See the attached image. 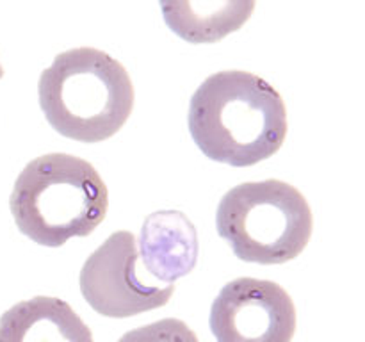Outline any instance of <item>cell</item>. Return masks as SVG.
I'll list each match as a JSON object with an SVG mask.
<instances>
[{"label":"cell","mask_w":365,"mask_h":342,"mask_svg":"<svg viewBox=\"0 0 365 342\" xmlns=\"http://www.w3.org/2000/svg\"><path fill=\"white\" fill-rule=\"evenodd\" d=\"M216 227L242 262L273 266L302 255L312 237L314 216L299 189L269 178L245 182L223 195Z\"/></svg>","instance_id":"obj_4"},{"label":"cell","mask_w":365,"mask_h":342,"mask_svg":"<svg viewBox=\"0 0 365 342\" xmlns=\"http://www.w3.org/2000/svg\"><path fill=\"white\" fill-rule=\"evenodd\" d=\"M118 342H200V338L184 321L168 317L127 331Z\"/></svg>","instance_id":"obj_10"},{"label":"cell","mask_w":365,"mask_h":342,"mask_svg":"<svg viewBox=\"0 0 365 342\" xmlns=\"http://www.w3.org/2000/svg\"><path fill=\"white\" fill-rule=\"evenodd\" d=\"M296 306L280 284L259 278L228 281L210 309V330L217 342H291Z\"/></svg>","instance_id":"obj_6"},{"label":"cell","mask_w":365,"mask_h":342,"mask_svg":"<svg viewBox=\"0 0 365 342\" xmlns=\"http://www.w3.org/2000/svg\"><path fill=\"white\" fill-rule=\"evenodd\" d=\"M78 285L95 312L114 319L160 309L175 292L173 285L152 284L141 276L138 239L128 230L110 234L86 259Z\"/></svg>","instance_id":"obj_5"},{"label":"cell","mask_w":365,"mask_h":342,"mask_svg":"<svg viewBox=\"0 0 365 342\" xmlns=\"http://www.w3.org/2000/svg\"><path fill=\"white\" fill-rule=\"evenodd\" d=\"M138 249L145 273L157 284L173 285L198 262V232L180 210H157L143 223Z\"/></svg>","instance_id":"obj_7"},{"label":"cell","mask_w":365,"mask_h":342,"mask_svg":"<svg viewBox=\"0 0 365 342\" xmlns=\"http://www.w3.org/2000/svg\"><path fill=\"white\" fill-rule=\"evenodd\" d=\"M0 342H93V333L66 301L36 296L2 314Z\"/></svg>","instance_id":"obj_8"},{"label":"cell","mask_w":365,"mask_h":342,"mask_svg":"<svg viewBox=\"0 0 365 342\" xmlns=\"http://www.w3.org/2000/svg\"><path fill=\"white\" fill-rule=\"evenodd\" d=\"M171 31L189 43H214L239 31L255 11V2H163Z\"/></svg>","instance_id":"obj_9"},{"label":"cell","mask_w":365,"mask_h":342,"mask_svg":"<svg viewBox=\"0 0 365 342\" xmlns=\"http://www.w3.org/2000/svg\"><path fill=\"white\" fill-rule=\"evenodd\" d=\"M187 123L203 155L228 166L248 167L284 146L287 107L284 96L259 75L217 71L191 96Z\"/></svg>","instance_id":"obj_1"},{"label":"cell","mask_w":365,"mask_h":342,"mask_svg":"<svg viewBox=\"0 0 365 342\" xmlns=\"http://www.w3.org/2000/svg\"><path fill=\"white\" fill-rule=\"evenodd\" d=\"M38 93L50 127L88 145L118 134L135 102L127 68L93 46L57 53L39 77Z\"/></svg>","instance_id":"obj_2"},{"label":"cell","mask_w":365,"mask_h":342,"mask_svg":"<svg viewBox=\"0 0 365 342\" xmlns=\"http://www.w3.org/2000/svg\"><path fill=\"white\" fill-rule=\"evenodd\" d=\"M107 207L109 191L96 167L70 153L32 159L9 196L18 230L48 248L91 235L106 219Z\"/></svg>","instance_id":"obj_3"},{"label":"cell","mask_w":365,"mask_h":342,"mask_svg":"<svg viewBox=\"0 0 365 342\" xmlns=\"http://www.w3.org/2000/svg\"><path fill=\"white\" fill-rule=\"evenodd\" d=\"M4 77V68H2V64H0V78Z\"/></svg>","instance_id":"obj_11"}]
</instances>
